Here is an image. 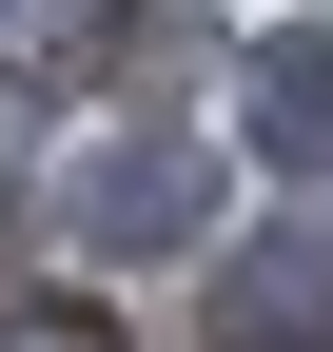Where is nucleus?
<instances>
[{"instance_id": "f257e3e1", "label": "nucleus", "mask_w": 333, "mask_h": 352, "mask_svg": "<svg viewBox=\"0 0 333 352\" xmlns=\"http://www.w3.org/2000/svg\"><path fill=\"white\" fill-rule=\"evenodd\" d=\"M59 235H78V254H177V235H196V157H177V138L78 157V176H59Z\"/></svg>"}, {"instance_id": "f03ea898", "label": "nucleus", "mask_w": 333, "mask_h": 352, "mask_svg": "<svg viewBox=\"0 0 333 352\" xmlns=\"http://www.w3.org/2000/svg\"><path fill=\"white\" fill-rule=\"evenodd\" d=\"M216 352H333V215H294L216 274Z\"/></svg>"}, {"instance_id": "7ed1b4c3", "label": "nucleus", "mask_w": 333, "mask_h": 352, "mask_svg": "<svg viewBox=\"0 0 333 352\" xmlns=\"http://www.w3.org/2000/svg\"><path fill=\"white\" fill-rule=\"evenodd\" d=\"M118 59V0H0V98H78Z\"/></svg>"}, {"instance_id": "20e7f679", "label": "nucleus", "mask_w": 333, "mask_h": 352, "mask_svg": "<svg viewBox=\"0 0 333 352\" xmlns=\"http://www.w3.org/2000/svg\"><path fill=\"white\" fill-rule=\"evenodd\" d=\"M255 157L275 176H333V39H275L255 59Z\"/></svg>"}, {"instance_id": "39448f33", "label": "nucleus", "mask_w": 333, "mask_h": 352, "mask_svg": "<svg viewBox=\"0 0 333 352\" xmlns=\"http://www.w3.org/2000/svg\"><path fill=\"white\" fill-rule=\"evenodd\" d=\"M0 352H118V333L78 314V294H0Z\"/></svg>"}]
</instances>
